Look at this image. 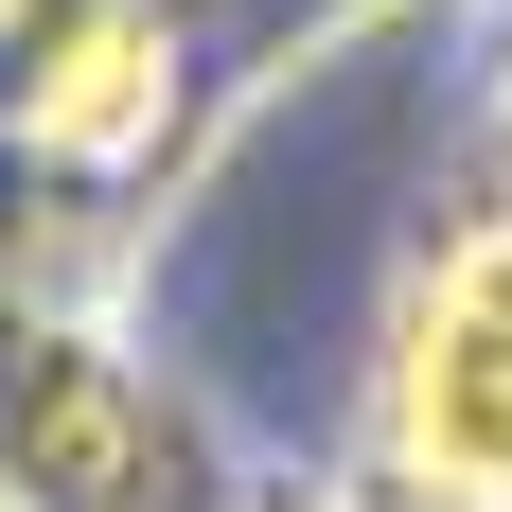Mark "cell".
I'll return each instance as SVG.
<instances>
[{
  "label": "cell",
  "instance_id": "cell-5",
  "mask_svg": "<svg viewBox=\"0 0 512 512\" xmlns=\"http://www.w3.org/2000/svg\"><path fill=\"white\" fill-rule=\"evenodd\" d=\"M18 18H36V0H0V36H18Z\"/></svg>",
  "mask_w": 512,
  "mask_h": 512
},
{
  "label": "cell",
  "instance_id": "cell-3",
  "mask_svg": "<svg viewBox=\"0 0 512 512\" xmlns=\"http://www.w3.org/2000/svg\"><path fill=\"white\" fill-rule=\"evenodd\" d=\"M0 477H18V512H142L159 495V407L106 354H36L0 389Z\"/></svg>",
  "mask_w": 512,
  "mask_h": 512
},
{
  "label": "cell",
  "instance_id": "cell-2",
  "mask_svg": "<svg viewBox=\"0 0 512 512\" xmlns=\"http://www.w3.org/2000/svg\"><path fill=\"white\" fill-rule=\"evenodd\" d=\"M177 106V18L159 0H36L18 18V142L36 159H142Z\"/></svg>",
  "mask_w": 512,
  "mask_h": 512
},
{
  "label": "cell",
  "instance_id": "cell-4",
  "mask_svg": "<svg viewBox=\"0 0 512 512\" xmlns=\"http://www.w3.org/2000/svg\"><path fill=\"white\" fill-rule=\"evenodd\" d=\"M248 512H336V495H248Z\"/></svg>",
  "mask_w": 512,
  "mask_h": 512
},
{
  "label": "cell",
  "instance_id": "cell-1",
  "mask_svg": "<svg viewBox=\"0 0 512 512\" xmlns=\"http://www.w3.org/2000/svg\"><path fill=\"white\" fill-rule=\"evenodd\" d=\"M371 460L442 512H512V195L407 265L371 354Z\"/></svg>",
  "mask_w": 512,
  "mask_h": 512
}]
</instances>
